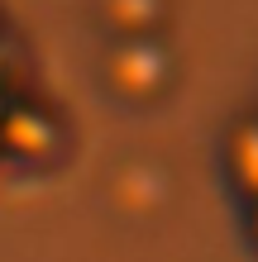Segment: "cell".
<instances>
[{"label": "cell", "mask_w": 258, "mask_h": 262, "mask_svg": "<svg viewBox=\"0 0 258 262\" xmlns=\"http://www.w3.org/2000/svg\"><path fill=\"white\" fill-rule=\"evenodd\" d=\"M225 172H230L239 195L258 200V115L244 119V124L230 134V143H225Z\"/></svg>", "instance_id": "cell-2"}, {"label": "cell", "mask_w": 258, "mask_h": 262, "mask_svg": "<svg viewBox=\"0 0 258 262\" xmlns=\"http://www.w3.org/2000/svg\"><path fill=\"white\" fill-rule=\"evenodd\" d=\"M253 243H258V200H253Z\"/></svg>", "instance_id": "cell-4"}, {"label": "cell", "mask_w": 258, "mask_h": 262, "mask_svg": "<svg viewBox=\"0 0 258 262\" xmlns=\"http://www.w3.org/2000/svg\"><path fill=\"white\" fill-rule=\"evenodd\" d=\"M172 76V57L158 38L148 34H125V43H115L110 53V86L125 100H153Z\"/></svg>", "instance_id": "cell-1"}, {"label": "cell", "mask_w": 258, "mask_h": 262, "mask_svg": "<svg viewBox=\"0 0 258 262\" xmlns=\"http://www.w3.org/2000/svg\"><path fill=\"white\" fill-rule=\"evenodd\" d=\"M163 10H168V0H105V14L115 19L120 34H148Z\"/></svg>", "instance_id": "cell-3"}]
</instances>
